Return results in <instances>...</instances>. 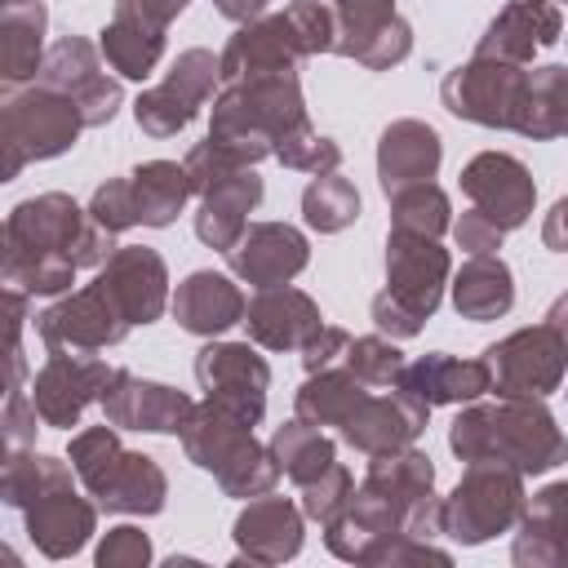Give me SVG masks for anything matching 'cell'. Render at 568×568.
<instances>
[{"mask_svg": "<svg viewBox=\"0 0 568 568\" xmlns=\"http://www.w3.org/2000/svg\"><path fill=\"white\" fill-rule=\"evenodd\" d=\"M524 479L528 475L506 462H466L457 488L444 497V537L457 546H484L497 532H510L528 506Z\"/></svg>", "mask_w": 568, "mask_h": 568, "instance_id": "5b68a950", "label": "cell"}, {"mask_svg": "<svg viewBox=\"0 0 568 568\" xmlns=\"http://www.w3.org/2000/svg\"><path fill=\"white\" fill-rule=\"evenodd\" d=\"M115 231L98 226L89 209H80L62 191L31 195L9 209L4 217V257H36V253H62L80 271L102 266L115 253Z\"/></svg>", "mask_w": 568, "mask_h": 568, "instance_id": "3957f363", "label": "cell"}, {"mask_svg": "<svg viewBox=\"0 0 568 568\" xmlns=\"http://www.w3.org/2000/svg\"><path fill=\"white\" fill-rule=\"evenodd\" d=\"M84 120L75 111V102L40 80L22 84V89H4V106H0V182H13L31 160H58L75 146Z\"/></svg>", "mask_w": 568, "mask_h": 568, "instance_id": "277c9868", "label": "cell"}, {"mask_svg": "<svg viewBox=\"0 0 568 568\" xmlns=\"http://www.w3.org/2000/svg\"><path fill=\"white\" fill-rule=\"evenodd\" d=\"M93 559H98V568H146L151 564V537L133 524H120L102 537Z\"/></svg>", "mask_w": 568, "mask_h": 568, "instance_id": "f907efd6", "label": "cell"}, {"mask_svg": "<svg viewBox=\"0 0 568 568\" xmlns=\"http://www.w3.org/2000/svg\"><path fill=\"white\" fill-rule=\"evenodd\" d=\"M462 195L470 200V209H479L501 231H519L532 217L537 182H532V173H528V164L519 155L479 151V155H470L462 164Z\"/></svg>", "mask_w": 568, "mask_h": 568, "instance_id": "5bb4252c", "label": "cell"}, {"mask_svg": "<svg viewBox=\"0 0 568 568\" xmlns=\"http://www.w3.org/2000/svg\"><path fill=\"white\" fill-rule=\"evenodd\" d=\"M266 4H271V0H213V9H217L226 22H240V27L253 22V18H262Z\"/></svg>", "mask_w": 568, "mask_h": 568, "instance_id": "91938a15", "label": "cell"}, {"mask_svg": "<svg viewBox=\"0 0 568 568\" xmlns=\"http://www.w3.org/2000/svg\"><path fill=\"white\" fill-rule=\"evenodd\" d=\"M178 439H182L186 462H195V466L209 470L213 479L226 475V470L257 444V439H253V426H248L240 413L222 408L217 399H200V404L186 413Z\"/></svg>", "mask_w": 568, "mask_h": 568, "instance_id": "484cf974", "label": "cell"}, {"mask_svg": "<svg viewBox=\"0 0 568 568\" xmlns=\"http://www.w3.org/2000/svg\"><path fill=\"white\" fill-rule=\"evenodd\" d=\"M351 493H355V479H351V470L342 466V462H333L324 475H315L311 484H302V515L306 519H315L320 528L351 501Z\"/></svg>", "mask_w": 568, "mask_h": 568, "instance_id": "7dc6e473", "label": "cell"}, {"mask_svg": "<svg viewBox=\"0 0 568 568\" xmlns=\"http://www.w3.org/2000/svg\"><path fill=\"white\" fill-rule=\"evenodd\" d=\"M359 209H364V200H359L355 182L342 178V173H320L302 191V217L320 235H337V231L355 226L359 222Z\"/></svg>", "mask_w": 568, "mask_h": 568, "instance_id": "f35d334b", "label": "cell"}, {"mask_svg": "<svg viewBox=\"0 0 568 568\" xmlns=\"http://www.w3.org/2000/svg\"><path fill=\"white\" fill-rule=\"evenodd\" d=\"M541 244L550 253H568V195H559L541 222Z\"/></svg>", "mask_w": 568, "mask_h": 568, "instance_id": "680465c9", "label": "cell"}, {"mask_svg": "<svg viewBox=\"0 0 568 568\" xmlns=\"http://www.w3.org/2000/svg\"><path fill=\"white\" fill-rule=\"evenodd\" d=\"M408 53H413V27L395 13L377 36H368V40L351 53V62H359L364 71H390V67H399Z\"/></svg>", "mask_w": 568, "mask_h": 568, "instance_id": "c3c4849f", "label": "cell"}, {"mask_svg": "<svg viewBox=\"0 0 568 568\" xmlns=\"http://www.w3.org/2000/svg\"><path fill=\"white\" fill-rule=\"evenodd\" d=\"M231 537H235V564H284L302 550L306 541V515H302V501L293 497H275V493H262L253 497L235 524H231Z\"/></svg>", "mask_w": 568, "mask_h": 568, "instance_id": "d6986e66", "label": "cell"}, {"mask_svg": "<svg viewBox=\"0 0 568 568\" xmlns=\"http://www.w3.org/2000/svg\"><path fill=\"white\" fill-rule=\"evenodd\" d=\"M102 288H106V297L124 311V320L138 328V324H155L164 311H169V302H173V293H169V266H164V257L155 253V248H146V244H120L102 266H98V275H93Z\"/></svg>", "mask_w": 568, "mask_h": 568, "instance_id": "9a60e30c", "label": "cell"}, {"mask_svg": "<svg viewBox=\"0 0 568 568\" xmlns=\"http://www.w3.org/2000/svg\"><path fill=\"white\" fill-rule=\"evenodd\" d=\"M98 501L84 493L80 475H67L58 484H49L36 501L22 506L27 519V537L44 559H71L89 546V537L98 532Z\"/></svg>", "mask_w": 568, "mask_h": 568, "instance_id": "4fadbf2b", "label": "cell"}, {"mask_svg": "<svg viewBox=\"0 0 568 568\" xmlns=\"http://www.w3.org/2000/svg\"><path fill=\"white\" fill-rule=\"evenodd\" d=\"M217 80H222V53L200 49V44L195 49H182L173 58V67L164 71V80L138 93V102H133L138 129L146 138H155V142L178 138L182 129H191V120L200 115V106L213 98Z\"/></svg>", "mask_w": 568, "mask_h": 568, "instance_id": "8992f818", "label": "cell"}, {"mask_svg": "<svg viewBox=\"0 0 568 568\" xmlns=\"http://www.w3.org/2000/svg\"><path fill=\"white\" fill-rule=\"evenodd\" d=\"M448 288H453V311L462 320H470V324L501 320L515 306V275L497 253L466 257L462 271H453Z\"/></svg>", "mask_w": 568, "mask_h": 568, "instance_id": "f546056e", "label": "cell"}, {"mask_svg": "<svg viewBox=\"0 0 568 568\" xmlns=\"http://www.w3.org/2000/svg\"><path fill=\"white\" fill-rule=\"evenodd\" d=\"M75 262L62 253H36V257H0L4 288H22L27 297H62L75 280Z\"/></svg>", "mask_w": 568, "mask_h": 568, "instance_id": "60d3db41", "label": "cell"}, {"mask_svg": "<svg viewBox=\"0 0 568 568\" xmlns=\"http://www.w3.org/2000/svg\"><path fill=\"white\" fill-rule=\"evenodd\" d=\"M515 133L532 142L568 138V67L564 62H546L528 71V84L515 111Z\"/></svg>", "mask_w": 568, "mask_h": 568, "instance_id": "1f68e13d", "label": "cell"}, {"mask_svg": "<svg viewBox=\"0 0 568 568\" xmlns=\"http://www.w3.org/2000/svg\"><path fill=\"white\" fill-rule=\"evenodd\" d=\"M368 315H373V324H377V333H386V337H395V342H404V337H417L422 333V324L426 320H417L408 306H399L386 288L368 302Z\"/></svg>", "mask_w": 568, "mask_h": 568, "instance_id": "9f6ffc18", "label": "cell"}, {"mask_svg": "<svg viewBox=\"0 0 568 568\" xmlns=\"http://www.w3.org/2000/svg\"><path fill=\"white\" fill-rule=\"evenodd\" d=\"M89 217L98 222V226H106V231H129V226H142L138 222V200H133V182H129V173L124 178H106L98 191H93V200H89Z\"/></svg>", "mask_w": 568, "mask_h": 568, "instance_id": "681fc988", "label": "cell"}, {"mask_svg": "<svg viewBox=\"0 0 568 568\" xmlns=\"http://www.w3.org/2000/svg\"><path fill=\"white\" fill-rule=\"evenodd\" d=\"M280 457L271 453V444H253L226 475H217V488L226 493V497H244V501H253V497H262V493H275V484H280Z\"/></svg>", "mask_w": 568, "mask_h": 568, "instance_id": "f6af8a7d", "label": "cell"}, {"mask_svg": "<svg viewBox=\"0 0 568 568\" xmlns=\"http://www.w3.org/2000/svg\"><path fill=\"white\" fill-rule=\"evenodd\" d=\"M71 102H75V111H80L84 129H102V124H111V120H115V111H120V102H124V84L106 71V75H98L84 93H75Z\"/></svg>", "mask_w": 568, "mask_h": 568, "instance_id": "816d5d0a", "label": "cell"}, {"mask_svg": "<svg viewBox=\"0 0 568 568\" xmlns=\"http://www.w3.org/2000/svg\"><path fill=\"white\" fill-rule=\"evenodd\" d=\"M541 320H546V324L555 328V337H559V342H564V351H568V293H559V297L550 302V311H546Z\"/></svg>", "mask_w": 568, "mask_h": 568, "instance_id": "94428289", "label": "cell"}, {"mask_svg": "<svg viewBox=\"0 0 568 568\" xmlns=\"http://www.w3.org/2000/svg\"><path fill=\"white\" fill-rule=\"evenodd\" d=\"M386 200H390V231H413V235H435V240L453 231V200L435 182L404 186Z\"/></svg>", "mask_w": 568, "mask_h": 568, "instance_id": "ab89813d", "label": "cell"}, {"mask_svg": "<svg viewBox=\"0 0 568 568\" xmlns=\"http://www.w3.org/2000/svg\"><path fill=\"white\" fill-rule=\"evenodd\" d=\"M111 364L102 355H71V351H49L40 373L31 377V399L44 426L71 430L80 426L89 404H102V390L111 382Z\"/></svg>", "mask_w": 568, "mask_h": 568, "instance_id": "8fae6325", "label": "cell"}, {"mask_svg": "<svg viewBox=\"0 0 568 568\" xmlns=\"http://www.w3.org/2000/svg\"><path fill=\"white\" fill-rule=\"evenodd\" d=\"M328 4H333V22H337L333 53H342V58H351L368 36H377L395 18V0H328Z\"/></svg>", "mask_w": 568, "mask_h": 568, "instance_id": "7bdbcfd3", "label": "cell"}, {"mask_svg": "<svg viewBox=\"0 0 568 568\" xmlns=\"http://www.w3.org/2000/svg\"><path fill=\"white\" fill-rule=\"evenodd\" d=\"M324 328L320 302L293 284L257 288L244 306V333L262 351H302Z\"/></svg>", "mask_w": 568, "mask_h": 568, "instance_id": "44dd1931", "label": "cell"}, {"mask_svg": "<svg viewBox=\"0 0 568 568\" xmlns=\"http://www.w3.org/2000/svg\"><path fill=\"white\" fill-rule=\"evenodd\" d=\"M0 426H4V448H31V444H36V430H40L44 422H40V413H36L31 390H9V395H4Z\"/></svg>", "mask_w": 568, "mask_h": 568, "instance_id": "f5cc1de1", "label": "cell"}, {"mask_svg": "<svg viewBox=\"0 0 568 568\" xmlns=\"http://www.w3.org/2000/svg\"><path fill=\"white\" fill-rule=\"evenodd\" d=\"M44 27H49L44 0L4 4V13H0V80H4V89H22V84L40 80V67L49 53Z\"/></svg>", "mask_w": 568, "mask_h": 568, "instance_id": "4dcf8cb0", "label": "cell"}, {"mask_svg": "<svg viewBox=\"0 0 568 568\" xmlns=\"http://www.w3.org/2000/svg\"><path fill=\"white\" fill-rule=\"evenodd\" d=\"M555 4H559V0H555Z\"/></svg>", "mask_w": 568, "mask_h": 568, "instance_id": "e7e4bbea", "label": "cell"}, {"mask_svg": "<svg viewBox=\"0 0 568 568\" xmlns=\"http://www.w3.org/2000/svg\"><path fill=\"white\" fill-rule=\"evenodd\" d=\"M484 359L493 368V390L501 399H546L564 386L568 373V351L546 320L506 333L484 351Z\"/></svg>", "mask_w": 568, "mask_h": 568, "instance_id": "ba28073f", "label": "cell"}, {"mask_svg": "<svg viewBox=\"0 0 568 568\" xmlns=\"http://www.w3.org/2000/svg\"><path fill=\"white\" fill-rule=\"evenodd\" d=\"M448 448L457 462H506L519 475H546L568 462V439L541 399H470L448 426Z\"/></svg>", "mask_w": 568, "mask_h": 568, "instance_id": "6da1fadb", "label": "cell"}, {"mask_svg": "<svg viewBox=\"0 0 568 568\" xmlns=\"http://www.w3.org/2000/svg\"><path fill=\"white\" fill-rule=\"evenodd\" d=\"M510 559L519 568H568V479L546 484L524 506Z\"/></svg>", "mask_w": 568, "mask_h": 568, "instance_id": "83f0119b", "label": "cell"}, {"mask_svg": "<svg viewBox=\"0 0 568 568\" xmlns=\"http://www.w3.org/2000/svg\"><path fill=\"white\" fill-rule=\"evenodd\" d=\"M311 262V240L293 222H248L240 244L226 253V266L240 284L275 288L293 284Z\"/></svg>", "mask_w": 568, "mask_h": 568, "instance_id": "2e32d148", "label": "cell"}, {"mask_svg": "<svg viewBox=\"0 0 568 568\" xmlns=\"http://www.w3.org/2000/svg\"><path fill=\"white\" fill-rule=\"evenodd\" d=\"M351 333L346 328H337V324H324L297 355H302V368L306 373H320V368H333V364H342L346 359V351H351Z\"/></svg>", "mask_w": 568, "mask_h": 568, "instance_id": "11a10c76", "label": "cell"}, {"mask_svg": "<svg viewBox=\"0 0 568 568\" xmlns=\"http://www.w3.org/2000/svg\"><path fill=\"white\" fill-rule=\"evenodd\" d=\"M195 382L204 399H217L222 408L240 413L248 426L266 417L271 364L253 351V342H209L195 355Z\"/></svg>", "mask_w": 568, "mask_h": 568, "instance_id": "30bf717a", "label": "cell"}, {"mask_svg": "<svg viewBox=\"0 0 568 568\" xmlns=\"http://www.w3.org/2000/svg\"><path fill=\"white\" fill-rule=\"evenodd\" d=\"M439 160H444V142L426 120H413V115L390 120L377 138V182L386 195L417 182H435Z\"/></svg>", "mask_w": 568, "mask_h": 568, "instance_id": "cb8c5ba5", "label": "cell"}, {"mask_svg": "<svg viewBox=\"0 0 568 568\" xmlns=\"http://www.w3.org/2000/svg\"><path fill=\"white\" fill-rule=\"evenodd\" d=\"M133 182V200H138V222L142 226H173L178 213L191 200V178L178 160H146L129 173Z\"/></svg>", "mask_w": 568, "mask_h": 568, "instance_id": "e575fe53", "label": "cell"}, {"mask_svg": "<svg viewBox=\"0 0 568 568\" xmlns=\"http://www.w3.org/2000/svg\"><path fill=\"white\" fill-rule=\"evenodd\" d=\"M164 44H169V31H155V27H142V22H129V18H111L98 36V49L106 58V67L124 80H146L160 58H164Z\"/></svg>", "mask_w": 568, "mask_h": 568, "instance_id": "d590c367", "label": "cell"}, {"mask_svg": "<svg viewBox=\"0 0 568 568\" xmlns=\"http://www.w3.org/2000/svg\"><path fill=\"white\" fill-rule=\"evenodd\" d=\"M182 169H186V178H191V195L200 200V195H209L213 186H222L226 178H235L240 169H253V164H244V160H240L235 151H226L222 142L204 138V142H195V146L186 151Z\"/></svg>", "mask_w": 568, "mask_h": 568, "instance_id": "bcb514c9", "label": "cell"}, {"mask_svg": "<svg viewBox=\"0 0 568 568\" xmlns=\"http://www.w3.org/2000/svg\"><path fill=\"white\" fill-rule=\"evenodd\" d=\"M555 40H564V13L555 0H510L506 9L493 13L484 36L475 40V53L528 67L532 53L550 49Z\"/></svg>", "mask_w": 568, "mask_h": 568, "instance_id": "7402d4cb", "label": "cell"}, {"mask_svg": "<svg viewBox=\"0 0 568 568\" xmlns=\"http://www.w3.org/2000/svg\"><path fill=\"white\" fill-rule=\"evenodd\" d=\"M4 4H36V0H4Z\"/></svg>", "mask_w": 568, "mask_h": 568, "instance_id": "6125c7cd", "label": "cell"}, {"mask_svg": "<svg viewBox=\"0 0 568 568\" xmlns=\"http://www.w3.org/2000/svg\"><path fill=\"white\" fill-rule=\"evenodd\" d=\"M262 178L257 169H240L235 178H226L222 186H213L209 195H200L195 209V240L204 248L231 253L240 244V235L248 231V213L262 204Z\"/></svg>", "mask_w": 568, "mask_h": 568, "instance_id": "f1b7e54d", "label": "cell"}, {"mask_svg": "<svg viewBox=\"0 0 568 568\" xmlns=\"http://www.w3.org/2000/svg\"><path fill=\"white\" fill-rule=\"evenodd\" d=\"M399 390H408L413 399H422L426 408H439V404H470V399H484L493 390V368L488 359H462V355H448V351H430V355H417L404 364Z\"/></svg>", "mask_w": 568, "mask_h": 568, "instance_id": "603a6c76", "label": "cell"}, {"mask_svg": "<svg viewBox=\"0 0 568 568\" xmlns=\"http://www.w3.org/2000/svg\"><path fill=\"white\" fill-rule=\"evenodd\" d=\"M271 453L280 457V470H284L297 488L311 484L315 475H324V470L337 462V444H333L320 426H311V422H302V417L275 426V435H271Z\"/></svg>", "mask_w": 568, "mask_h": 568, "instance_id": "8d00e7d4", "label": "cell"}, {"mask_svg": "<svg viewBox=\"0 0 568 568\" xmlns=\"http://www.w3.org/2000/svg\"><path fill=\"white\" fill-rule=\"evenodd\" d=\"M453 240H457V248H466L470 257H479V253H497L501 240H506V231L497 222H488L479 209H466L462 217H453Z\"/></svg>", "mask_w": 568, "mask_h": 568, "instance_id": "db71d44e", "label": "cell"}, {"mask_svg": "<svg viewBox=\"0 0 568 568\" xmlns=\"http://www.w3.org/2000/svg\"><path fill=\"white\" fill-rule=\"evenodd\" d=\"M342 364H346L359 382H368V386H395L408 359H404V351L395 346V337L368 333V337H355V342H351V351H346Z\"/></svg>", "mask_w": 568, "mask_h": 568, "instance_id": "ee69618b", "label": "cell"}, {"mask_svg": "<svg viewBox=\"0 0 568 568\" xmlns=\"http://www.w3.org/2000/svg\"><path fill=\"white\" fill-rule=\"evenodd\" d=\"M271 160H280V164L293 169V173L320 178V173H337V169H342V146H337L333 138L315 133V124L306 120V124H297L293 133H284V138L275 142V155H271Z\"/></svg>", "mask_w": 568, "mask_h": 568, "instance_id": "b9f144b4", "label": "cell"}, {"mask_svg": "<svg viewBox=\"0 0 568 568\" xmlns=\"http://www.w3.org/2000/svg\"><path fill=\"white\" fill-rule=\"evenodd\" d=\"M453 280V257L435 235L390 231L386 235V293L417 320H430Z\"/></svg>", "mask_w": 568, "mask_h": 568, "instance_id": "7c38bea8", "label": "cell"}, {"mask_svg": "<svg viewBox=\"0 0 568 568\" xmlns=\"http://www.w3.org/2000/svg\"><path fill=\"white\" fill-rule=\"evenodd\" d=\"M306 44L302 31L293 27L288 9L284 13H262L253 22H244L226 49H222V84L231 80H248V75H266V71H302L306 62Z\"/></svg>", "mask_w": 568, "mask_h": 568, "instance_id": "ac0fdd59", "label": "cell"}, {"mask_svg": "<svg viewBox=\"0 0 568 568\" xmlns=\"http://www.w3.org/2000/svg\"><path fill=\"white\" fill-rule=\"evenodd\" d=\"M430 422V408L422 399H413L408 390L390 386V395H364L359 408L337 426L342 444H351L355 453L364 457H377V453H390V448H404V444H417V435L426 430Z\"/></svg>", "mask_w": 568, "mask_h": 568, "instance_id": "ffe728a7", "label": "cell"}, {"mask_svg": "<svg viewBox=\"0 0 568 568\" xmlns=\"http://www.w3.org/2000/svg\"><path fill=\"white\" fill-rule=\"evenodd\" d=\"M359 488L377 493L399 515H408L413 501H422L426 493H435V462L422 448H413V444L390 448V453H377V457H368V470H364V484Z\"/></svg>", "mask_w": 568, "mask_h": 568, "instance_id": "d6a6232c", "label": "cell"}, {"mask_svg": "<svg viewBox=\"0 0 568 568\" xmlns=\"http://www.w3.org/2000/svg\"><path fill=\"white\" fill-rule=\"evenodd\" d=\"M564 395H568V390H564Z\"/></svg>", "mask_w": 568, "mask_h": 568, "instance_id": "be15d7a7", "label": "cell"}, {"mask_svg": "<svg viewBox=\"0 0 568 568\" xmlns=\"http://www.w3.org/2000/svg\"><path fill=\"white\" fill-rule=\"evenodd\" d=\"M244 306H248V297L235 284V275H226V271H191L173 288V302H169L178 328H186L195 337H217V333L244 324Z\"/></svg>", "mask_w": 568, "mask_h": 568, "instance_id": "d4e9b609", "label": "cell"}, {"mask_svg": "<svg viewBox=\"0 0 568 568\" xmlns=\"http://www.w3.org/2000/svg\"><path fill=\"white\" fill-rule=\"evenodd\" d=\"M306 98L297 71H266L222 84L209 111V138L235 151L244 164L275 155V142L306 124Z\"/></svg>", "mask_w": 568, "mask_h": 568, "instance_id": "7a4b0ae2", "label": "cell"}, {"mask_svg": "<svg viewBox=\"0 0 568 568\" xmlns=\"http://www.w3.org/2000/svg\"><path fill=\"white\" fill-rule=\"evenodd\" d=\"M129 328L133 324L98 280L84 284L80 293H62L53 306L36 315V337L44 342V351H71V355H98L106 346H120Z\"/></svg>", "mask_w": 568, "mask_h": 568, "instance_id": "9c48e42d", "label": "cell"}, {"mask_svg": "<svg viewBox=\"0 0 568 568\" xmlns=\"http://www.w3.org/2000/svg\"><path fill=\"white\" fill-rule=\"evenodd\" d=\"M368 395V382H359L346 364H333V368H320V373H306V382L297 386L293 395V417L311 422V426H342L359 399Z\"/></svg>", "mask_w": 568, "mask_h": 568, "instance_id": "836d02e7", "label": "cell"}, {"mask_svg": "<svg viewBox=\"0 0 568 568\" xmlns=\"http://www.w3.org/2000/svg\"><path fill=\"white\" fill-rule=\"evenodd\" d=\"M84 493L111 515H160L169 501V475L155 457L120 448V457L84 484Z\"/></svg>", "mask_w": 568, "mask_h": 568, "instance_id": "4316f807", "label": "cell"}, {"mask_svg": "<svg viewBox=\"0 0 568 568\" xmlns=\"http://www.w3.org/2000/svg\"><path fill=\"white\" fill-rule=\"evenodd\" d=\"M186 4H191V0H115V13H111V18H129V22L169 31V22H173Z\"/></svg>", "mask_w": 568, "mask_h": 568, "instance_id": "6f0895ef", "label": "cell"}, {"mask_svg": "<svg viewBox=\"0 0 568 568\" xmlns=\"http://www.w3.org/2000/svg\"><path fill=\"white\" fill-rule=\"evenodd\" d=\"M195 399L178 386L146 382L129 368H115L102 390V417L120 430H151V435H178Z\"/></svg>", "mask_w": 568, "mask_h": 568, "instance_id": "e0dca14e", "label": "cell"}, {"mask_svg": "<svg viewBox=\"0 0 568 568\" xmlns=\"http://www.w3.org/2000/svg\"><path fill=\"white\" fill-rule=\"evenodd\" d=\"M98 75H106V58L84 36H58L49 44V53H44V67H40V84H49V89H58L67 98L84 93Z\"/></svg>", "mask_w": 568, "mask_h": 568, "instance_id": "74e56055", "label": "cell"}, {"mask_svg": "<svg viewBox=\"0 0 568 568\" xmlns=\"http://www.w3.org/2000/svg\"><path fill=\"white\" fill-rule=\"evenodd\" d=\"M528 84V67L470 53L439 80V102L479 129H515V111Z\"/></svg>", "mask_w": 568, "mask_h": 568, "instance_id": "52a82bcc", "label": "cell"}]
</instances>
